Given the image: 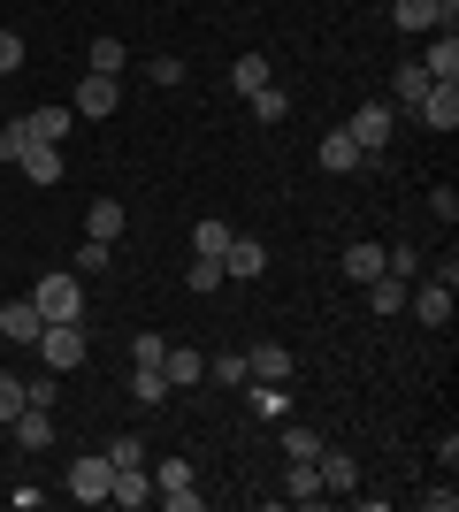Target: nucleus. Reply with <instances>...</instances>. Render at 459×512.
<instances>
[{"instance_id":"ddd939ff","label":"nucleus","mask_w":459,"mask_h":512,"mask_svg":"<svg viewBox=\"0 0 459 512\" xmlns=\"http://www.w3.org/2000/svg\"><path fill=\"white\" fill-rule=\"evenodd\" d=\"M261 268H268V245H253V237H230V245H222V276L253 283Z\"/></svg>"},{"instance_id":"4468645a","label":"nucleus","mask_w":459,"mask_h":512,"mask_svg":"<svg viewBox=\"0 0 459 512\" xmlns=\"http://www.w3.org/2000/svg\"><path fill=\"white\" fill-rule=\"evenodd\" d=\"M161 375H169V390H199V375H207V360H199L192 344H169V352H161Z\"/></svg>"},{"instance_id":"7ed1b4c3","label":"nucleus","mask_w":459,"mask_h":512,"mask_svg":"<svg viewBox=\"0 0 459 512\" xmlns=\"http://www.w3.org/2000/svg\"><path fill=\"white\" fill-rule=\"evenodd\" d=\"M391 123H398V107H391V100H368V107H352L345 138H352V146H360V153H368V161H375V153L391 146Z\"/></svg>"},{"instance_id":"20e7f679","label":"nucleus","mask_w":459,"mask_h":512,"mask_svg":"<svg viewBox=\"0 0 459 512\" xmlns=\"http://www.w3.org/2000/svg\"><path fill=\"white\" fill-rule=\"evenodd\" d=\"M398 31H459V0H391Z\"/></svg>"},{"instance_id":"423d86ee","label":"nucleus","mask_w":459,"mask_h":512,"mask_svg":"<svg viewBox=\"0 0 459 512\" xmlns=\"http://www.w3.org/2000/svg\"><path fill=\"white\" fill-rule=\"evenodd\" d=\"M414 123H429V130H459V85H429L414 100Z\"/></svg>"},{"instance_id":"0eeeda50","label":"nucleus","mask_w":459,"mask_h":512,"mask_svg":"<svg viewBox=\"0 0 459 512\" xmlns=\"http://www.w3.org/2000/svg\"><path fill=\"white\" fill-rule=\"evenodd\" d=\"M406 314H421V321H429V329H452V291L421 276L414 291H406Z\"/></svg>"},{"instance_id":"4be33fe9","label":"nucleus","mask_w":459,"mask_h":512,"mask_svg":"<svg viewBox=\"0 0 459 512\" xmlns=\"http://www.w3.org/2000/svg\"><path fill=\"white\" fill-rule=\"evenodd\" d=\"M421 92H429V69H421V62H398V69H391V107H406V115H414Z\"/></svg>"},{"instance_id":"b1692460","label":"nucleus","mask_w":459,"mask_h":512,"mask_svg":"<svg viewBox=\"0 0 459 512\" xmlns=\"http://www.w3.org/2000/svg\"><path fill=\"white\" fill-rule=\"evenodd\" d=\"M85 237L115 245V237H123V199H92V214H85Z\"/></svg>"},{"instance_id":"e433bc0d","label":"nucleus","mask_w":459,"mask_h":512,"mask_svg":"<svg viewBox=\"0 0 459 512\" xmlns=\"http://www.w3.org/2000/svg\"><path fill=\"white\" fill-rule=\"evenodd\" d=\"M108 245H100V237H85V245H77V276H100V268H108Z\"/></svg>"},{"instance_id":"c9c22d12","label":"nucleus","mask_w":459,"mask_h":512,"mask_svg":"<svg viewBox=\"0 0 459 512\" xmlns=\"http://www.w3.org/2000/svg\"><path fill=\"white\" fill-rule=\"evenodd\" d=\"M184 482H192V459H161L153 467V490H184Z\"/></svg>"},{"instance_id":"1a4fd4ad","label":"nucleus","mask_w":459,"mask_h":512,"mask_svg":"<svg viewBox=\"0 0 459 512\" xmlns=\"http://www.w3.org/2000/svg\"><path fill=\"white\" fill-rule=\"evenodd\" d=\"M39 329H46V314L31 299H8V306H0V337H8V344H39Z\"/></svg>"},{"instance_id":"f8f14e48","label":"nucleus","mask_w":459,"mask_h":512,"mask_svg":"<svg viewBox=\"0 0 459 512\" xmlns=\"http://www.w3.org/2000/svg\"><path fill=\"white\" fill-rule=\"evenodd\" d=\"M108 505H123V512H146V505H153V474H146V467H123V474L108 482Z\"/></svg>"},{"instance_id":"72a5a7b5","label":"nucleus","mask_w":459,"mask_h":512,"mask_svg":"<svg viewBox=\"0 0 459 512\" xmlns=\"http://www.w3.org/2000/svg\"><path fill=\"white\" fill-rule=\"evenodd\" d=\"M161 352H169V337H153V329L131 337V367H161Z\"/></svg>"},{"instance_id":"f3484780","label":"nucleus","mask_w":459,"mask_h":512,"mask_svg":"<svg viewBox=\"0 0 459 512\" xmlns=\"http://www.w3.org/2000/svg\"><path fill=\"white\" fill-rule=\"evenodd\" d=\"M85 69H100V77H123V69H131V46L115 39V31H100V39L85 46Z\"/></svg>"},{"instance_id":"bb28decb","label":"nucleus","mask_w":459,"mask_h":512,"mask_svg":"<svg viewBox=\"0 0 459 512\" xmlns=\"http://www.w3.org/2000/svg\"><path fill=\"white\" fill-rule=\"evenodd\" d=\"M345 276L352 283H375V276H383V245H345Z\"/></svg>"},{"instance_id":"ea45409f","label":"nucleus","mask_w":459,"mask_h":512,"mask_svg":"<svg viewBox=\"0 0 459 512\" xmlns=\"http://www.w3.org/2000/svg\"><path fill=\"white\" fill-rule=\"evenodd\" d=\"M146 77H153V85H184V62H176V54H153Z\"/></svg>"},{"instance_id":"9b49d317","label":"nucleus","mask_w":459,"mask_h":512,"mask_svg":"<svg viewBox=\"0 0 459 512\" xmlns=\"http://www.w3.org/2000/svg\"><path fill=\"white\" fill-rule=\"evenodd\" d=\"M245 367H253V383H291V375H299V360H291L284 344H253Z\"/></svg>"},{"instance_id":"f257e3e1","label":"nucleus","mask_w":459,"mask_h":512,"mask_svg":"<svg viewBox=\"0 0 459 512\" xmlns=\"http://www.w3.org/2000/svg\"><path fill=\"white\" fill-rule=\"evenodd\" d=\"M31 306H39L46 321H85V283H77V268H54V276H39Z\"/></svg>"},{"instance_id":"6e6552de","label":"nucleus","mask_w":459,"mask_h":512,"mask_svg":"<svg viewBox=\"0 0 459 512\" xmlns=\"http://www.w3.org/2000/svg\"><path fill=\"white\" fill-rule=\"evenodd\" d=\"M115 100H123V92H115V77L85 69V85H77V107H69V115H92V123H100V115H115Z\"/></svg>"},{"instance_id":"6ab92c4d","label":"nucleus","mask_w":459,"mask_h":512,"mask_svg":"<svg viewBox=\"0 0 459 512\" xmlns=\"http://www.w3.org/2000/svg\"><path fill=\"white\" fill-rule=\"evenodd\" d=\"M23 123H31V146H62V138H69V123H77V115H69V107H31Z\"/></svg>"},{"instance_id":"a19ab883","label":"nucleus","mask_w":459,"mask_h":512,"mask_svg":"<svg viewBox=\"0 0 459 512\" xmlns=\"http://www.w3.org/2000/svg\"><path fill=\"white\" fill-rule=\"evenodd\" d=\"M23 413V375H0V421H16Z\"/></svg>"},{"instance_id":"5701e85b","label":"nucleus","mask_w":459,"mask_h":512,"mask_svg":"<svg viewBox=\"0 0 459 512\" xmlns=\"http://www.w3.org/2000/svg\"><path fill=\"white\" fill-rule=\"evenodd\" d=\"M230 85H238L245 100H253L261 85H276V62H261V54H238V62H230Z\"/></svg>"},{"instance_id":"c756f323","label":"nucleus","mask_w":459,"mask_h":512,"mask_svg":"<svg viewBox=\"0 0 459 512\" xmlns=\"http://www.w3.org/2000/svg\"><path fill=\"white\" fill-rule=\"evenodd\" d=\"M230 237H238V230H230L222 214H207V222L192 230V253H215V260H222V245H230Z\"/></svg>"},{"instance_id":"f03ea898","label":"nucleus","mask_w":459,"mask_h":512,"mask_svg":"<svg viewBox=\"0 0 459 512\" xmlns=\"http://www.w3.org/2000/svg\"><path fill=\"white\" fill-rule=\"evenodd\" d=\"M39 360L54 367V375L85 367V321H46V329H39Z\"/></svg>"},{"instance_id":"473e14b6","label":"nucleus","mask_w":459,"mask_h":512,"mask_svg":"<svg viewBox=\"0 0 459 512\" xmlns=\"http://www.w3.org/2000/svg\"><path fill=\"white\" fill-rule=\"evenodd\" d=\"M23 153H31V123H0V161L16 169Z\"/></svg>"},{"instance_id":"a878e982","label":"nucleus","mask_w":459,"mask_h":512,"mask_svg":"<svg viewBox=\"0 0 459 512\" xmlns=\"http://www.w3.org/2000/svg\"><path fill=\"white\" fill-rule=\"evenodd\" d=\"M406 291H414V283H398V276H375V283H368V306H375V314H406Z\"/></svg>"},{"instance_id":"c85d7f7f","label":"nucleus","mask_w":459,"mask_h":512,"mask_svg":"<svg viewBox=\"0 0 459 512\" xmlns=\"http://www.w3.org/2000/svg\"><path fill=\"white\" fill-rule=\"evenodd\" d=\"M284 115H291V92L284 85H261V92H253V123H284Z\"/></svg>"},{"instance_id":"dca6fc26","label":"nucleus","mask_w":459,"mask_h":512,"mask_svg":"<svg viewBox=\"0 0 459 512\" xmlns=\"http://www.w3.org/2000/svg\"><path fill=\"white\" fill-rule=\"evenodd\" d=\"M314 474H322V490H360V459L352 451H314Z\"/></svg>"},{"instance_id":"aec40b11","label":"nucleus","mask_w":459,"mask_h":512,"mask_svg":"<svg viewBox=\"0 0 459 512\" xmlns=\"http://www.w3.org/2000/svg\"><path fill=\"white\" fill-rule=\"evenodd\" d=\"M360 161H368V153H360V146H352V138H345V123H337V130H322V169H329V176L360 169Z\"/></svg>"},{"instance_id":"58836bf2","label":"nucleus","mask_w":459,"mask_h":512,"mask_svg":"<svg viewBox=\"0 0 459 512\" xmlns=\"http://www.w3.org/2000/svg\"><path fill=\"white\" fill-rule=\"evenodd\" d=\"M16 69H23V39L0 23V77H16Z\"/></svg>"},{"instance_id":"cd10ccee","label":"nucleus","mask_w":459,"mask_h":512,"mask_svg":"<svg viewBox=\"0 0 459 512\" xmlns=\"http://www.w3.org/2000/svg\"><path fill=\"white\" fill-rule=\"evenodd\" d=\"M131 398L138 406H161V398H169V375H161V367H131Z\"/></svg>"},{"instance_id":"f704fd0d","label":"nucleus","mask_w":459,"mask_h":512,"mask_svg":"<svg viewBox=\"0 0 459 512\" xmlns=\"http://www.w3.org/2000/svg\"><path fill=\"white\" fill-rule=\"evenodd\" d=\"M54 398H62V375H31L23 383V406H54Z\"/></svg>"},{"instance_id":"39448f33","label":"nucleus","mask_w":459,"mask_h":512,"mask_svg":"<svg viewBox=\"0 0 459 512\" xmlns=\"http://www.w3.org/2000/svg\"><path fill=\"white\" fill-rule=\"evenodd\" d=\"M108 482H115L108 451H100V459H77V467H69V490H77V505H108Z\"/></svg>"},{"instance_id":"2eb2a0df","label":"nucleus","mask_w":459,"mask_h":512,"mask_svg":"<svg viewBox=\"0 0 459 512\" xmlns=\"http://www.w3.org/2000/svg\"><path fill=\"white\" fill-rule=\"evenodd\" d=\"M8 428H16V444H23V451H46V444H54V406H23Z\"/></svg>"},{"instance_id":"9d476101","label":"nucleus","mask_w":459,"mask_h":512,"mask_svg":"<svg viewBox=\"0 0 459 512\" xmlns=\"http://www.w3.org/2000/svg\"><path fill=\"white\" fill-rule=\"evenodd\" d=\"M421 69H429V85H459V31H437L429 54H421Z\"/></svg>"},{"instance_id":"393cba45","label":"nucleus","mask_w":459,"mask_h":512,"mask_svg":"<svg viewBox=\"0 0 459 512\" xmlns=\"http://www.w3.org/2000/svg\"><path fill=\"white\" fill-rule=\"evenodd\" d=\"M16 169L31 176V184H62V146H31V153L16 161Z\"/></svg>"},{"instance_id":"79ce46f5","label":"nucleus","mask_w":459,"mask_h":512,"mask_svg":"<svg viewBox=\"0 0 459 512\" xmlns=\"http://www.w3.org/2000/svg\"><path fill=\"white\" fill-rule=\"evenodd\" d=\"M108 467L115 474H123V467H146V459H138V436H115V444H108Z\"/></svg>"},{"instance_id":"2f4dec72","label":"nucleus","mask_w":459,"mask_h":512,"mask_svg":"<svg viewBox=\"0 0 459 512\" xmlns=\"http://www.w3.org/2000/svg\"><path fill=\"white\" fill-rule=\"evenodd\" d=\"M184 283H192L199 299H207V291H222L230 276H222V260H215V253H192V276H184Z\"/></svg>"},{"instance_id":"a211bd4d","label":"nucleus","mask_w":459,"mask_h":512,"mask_svg":"<svg viewBox=\"0 0 459 512\" xmlns=\"http://www.w3.org/2000/svg\"><path fill=\"white\" fill-rule=\"evenodd\" d=\"M322 474H314V459H291V474H284V505H322Z\"/></svg>"},{"instance_id":"37998d69","label":"nucleus","mask_w":459,"mask_h":512,"mask_svg":"<svg viewBox=\"0 0 459 512\" xmlns=\"http://www.w3.org/2000/svg\"><path fill=\"white\" fill-rule=\"evenodd\" d=\"M429 207H437V222H452V214H459V192H452V184H437V192H429Z\"/></svg>"},{"instance_id":"7c9ffc66","label":"nucleus","mask_w":459,"mask_h":512,"mask_svg":"<svg viewBox=\"0 0 459 512\" xmlns=\"http://www.w3.org/2000/svg\"><path fill=\"white\" fill-rule=\"evenodd\" d=\"M207 375H215L222 390H245V375H253V367H245V352H215V360H207Z\"/></svg>"},{"instance_id":"412c9836","label":"nucleus","mask_w":459,"mask_h":512,"mask_svg":"<svg viewBox=\"0 0 459 512\" xmlns=\"http://www.w3.org/2000/svg\"><path fill=\"white\" fill-rule=\"evenodd\" d=\"M245 398H253L261 421H284V413H291V383H253V375H245Z\"/></svg>"},{"instance_id":"4c0bfd02","label":"nucleus","mask_w":459,"mask_h":512,"mask_svg":"<svg viewBox=\"0 0 459 512\" xmlns=\"http://www.w3.org/2000/svg\"><path fill=\"white\" fill-rule=\"evenodd\" d=\"M284 451L291 459H314V451H322V428H284Z\"/></svg>"}]
</instances>
